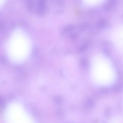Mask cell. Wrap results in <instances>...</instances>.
I'll return each mask as SVG.
<instances>
[{
	"label": "cell",
	"instance_id": "3957f363",
	"mask_svg": "<svg viewBox=\"0 0 123 123\" xmlns=\"http://www.w3.org/2000/svg\"><path fill=\"white\" fill-rule=\"evenodd\" d=\"M105 0H82L83 3L89 6H94L102 3Z\"/></svg>",
	"mask_w": 123,
	"mask_h": 123
},
{
	"label": "cell",
	"instance_id": "6da1fadb",
	"mask_svg": "<svg viewBox=\"0 0 123 123\" xmlns=\"http://www.w3.org/2000/svg\"><path fill=\"white\" fill-rule=\"evenodd\" d=\"M32 47V39L27 32L21 27H17L12 32L6 43V55L12 63L22 64L29 58Z\"/></svg>",
	"mask_w": 123,
	"mask_h": 123
},
{
	"label": "cell",
	"instance_id": "52a82bcc",
	"mask_svg": "<svg viewBox=\"0 0 123 123\" xmlns=\"http://www.w3.org/2000/svg\"><path fill=\"white\" fill-rule=\"evenodd\" d=\"M7 0H0V8L3 7L6 4Z\"/></svg>",
	"mask_w": 123,
	"mask_h": 123
},
{
	"label": "cell",
	"instance_id": "7a4b0ae2",
	"mask_svg": "<svg viewBox=\"0 0 123 123\" xmlns=\"http://www.w3.org/2000/svg\"><path fill=\"white\" fill-rule=\"evenodd\" d=\"M4 118L6 123H35L23 105L17 101H12L8 104Z\"/></svg>",
	"mask_w": 123,
	"mask_h": 123
},
{
	"label": "cell",
	"instance_id": "5b68a950",
	"mask_svg": "<svg viewBox=\"0 0 123 123\" xmlns=\"http://www.w3.org/2000/svg\"><path fill=\"white\" fill-rule=\"evenodd\" d=\"M94 104L92 101L88 99L85 103V106L88 108H91L93 107Z\"/></svg>",
	"mask_w": 123,
	"mask_h": 123
},
{
	"label": "cell",
	"instance_id": "8992f818",
	"mask_svg": "<svg viewBox=\"0 0 123 123\" xmlns=\"http://www.w3.org/2000/svg\"><path fill=\"white\" fill-rule=\"evenodd\" d=\"M56 115L59 118H62L63 117L64 113L61 110H58L56 112Z\"/></svg>",
	"mask_w": 123,
	"mask_h": 123
},
{
	"label": "cell",
	"instance_id": "ba28073f",
	"mask_svg": "<svg viewBox=\"0 0 123 123\" xmlns=\"http://www.w3.org/2000/svg\"><path fill=\"white\" fill-rule=\"evenodd\" d=\"M110 109H107V110H106V112H105V115H106V116H109V115H110Z\"/></svg>",
	"mask_w": 123,
	"mask_h": 123
},
{
	"label": "cell",
	"instance_id": "277c9868",
	"mask_svg": "<svg viewBox=\"0 0 123 123\" xmlns=\"http://www.w3.org/2000/svg\"><path fill=\"white\" fill-rule=\"evenodd\" d=\"M63 99L60 96H56L54 98V101L55 104L57 105H60L63 102Z\"/></svg>",
	"mask_w": 123,
	"mask_h": 123
}]
</instances>
